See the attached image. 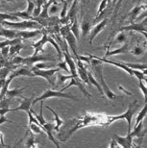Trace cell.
Wrapping results in <instances>:
<instances>
[{
	"instance_id": "1",
	"label": "cell",
	"mask_w": 147,
	"mask_h": 148,
	"mask_svg": "<svg viewBox=\"0 0 147 148\" xmlns=\"http://www.w3.org/2000/svg\"><path fill=\"white\" fill-rule=\"evenodd\" d=\"M79 60L80 61H85L87 63L90 64V66H92V71L95 74V79L97 80L100 87L102 88L104 94L108 97L110 100H114L117 97V95L114 92L111 91V90L109 88V86L106 84L104 75H103V63L100 62L97 59L93 58L92 55L89 56H79Z\"/></svg>"
},
{
	"instance_id": "2",
	"label": "cell",
	"mask_w": 147,
	"mask_h": 148,
	"mask_svg": "<svg viewBox=\"0 0 147 148\" xmlns=\"http://www.w3.org/2000/svg\"><path fill=\"white\" fill-rule=\"evenodd\" d=\"M139 105H137V101H135L134 103H130L128 107V110L123 114L119 115H105V126L111 125V123H113L114 121L119 120V119H124L127 121L128 124V131L127 134L131 132V124H132V119H133L134 115L136 114Z\"/></svg>"
},
{
	"instance_id": "3",
	"label": "cell",
	"mask_w": 147,
	"mask_h": 148,
	"mask_svg": "<svg viewBox=\"0 0 147 148\" xmlns=\"http://www.w3.org/2000/svg\"><path fill=\"white\" fill-rule=\"evenodd\" d=\"M93 58L97 59L100 62H102V63H106V64H113V66H116L117 67H119V69H121L122 70H124L125 72H127L129 75L131 76H135L137 77V79L139 80V81H146V73H143L142 71H139V70H135V69H132L130 67L126 66L124 63H116V62H113V61H110V60H107V59H103V58H100V57H97V56H93L92 55Z\"/></svg>"
},
{
	"instance_id": "4",
	"label": "cell",
	"mask_w": 147,
	"mask_h": 148,
	"mask_svg": "<svg viewBox=\"0 0 147 148\" xmlns=\"http://www.w3.org/2000/svg\"><path fill=\"white\" fill-rule=\"evenodd\" d=\"M2 24L9 26L13 30L18 31L28 30V29L42 28V26L39 22L34 21V20H22V21H9V20H5V21H2Z\"/></svg>"
},
{
	"instance_id": "5",
	"label": "cell",
	"mask_w": 147,
	"mask_h": 148,
	"mask_svg": "<svg viewBox=\"0 0 147 148\" xmlns=\"http://www.w3.org/2000/svg\"><path fill=\"white\" fill-rule=\"evenodd\" d=\"M49 98H67V99H72V100H79L77 97L72 95V94H69V93H64L63 91H60V90H53L51 88L49 90H46L44 92H43L42 95L39 96V97H36L33 101V105L36 104L37 102L39 101H45L46 99H49Z\"/></svg>"
},
{
	"instance_id": "6",
	"label": "cell",
	"mask_w": 147,
	"mask_h": 148,
	"mask_svg": "<svg viewBox=\"0 0 147 148\" xmlns=\"http://www.w3.org/2000/svg\"><path fill=\"white\" fill-rule=\"evenodd\" d=\"M60 69H39L36 67H31V71L33 73L34 76H39L42 77L45 80H47V82L51 86H55V82L57 81V78L55 77V74L59 72Z\"/></svg>"
},
{
	"instance_id": "7",
	"label": "cell",
	"mask_w": 147,
	"mask_h": 148,
	"mask_svg": "<svg viewBox=\"0 0 147 148\" xmlns=\"http://www.w3.org/2000/svg\"><path fill=\"white\" fill-rule=\"evenodd\" d=\"M134 138H135L134 136L131 133L127 134L126 137H120V136L116 134L113 136V140L116 141L117 145L121 146L122 148H131L132 144H133Z\"/></svg>"
},
{
	"instance_id": "8",
	"label": "cell",
	"mask_w": 147,
	"mask_h": 148,
	"mask_svg": "<svg viewBox=\"0 0 147 148\" xmlns=\"http://www.w3.org/2000/svg\"><path fill=\"white\" fill-rule=\"evenodd\" d=\"M19 97L22 99L21 101H20V105L17 108L10 109V112H16V111H23L25 112H28L29 111H30V109L32 108V105H33V101H34L35 97L34 96H32V97H23L21 95H20Z\"/></svg>"
},
{
	"instance_id": "9",
	"label": "cell",
	"mask_w": 147,
	"mask_h": 148,
	"mask_svg": "<svg viewBox=\"0 0 147 148\" xmlns=\"http://www.w3.org/2000/svg\"><path fill=\"white\" fill-rule=\"evenodd\" d=\"M120 31H137L139 33H142L143 36L146 38V19L143 20V23L139 24H131L129 26H124L120 29Z\"/></svg>"
},
{
	"instance_id": "10",
	"label": "cell",
	"mask_w": 147,
	"mask_h": 148,
	"mask_svg": "<svg viewBox=\"0 0 147 148\" xmlns=\"http://www.w3.org/2000/svg\"><path fill=\"white\" fill-rule=\"evenodd\" d=\"M107 23H108V19L107 18L102 19L97 25L94 26V27L92 29V32H90V44L93 42L94 38L97 37V35L100 33V32L104 30L105 27H106V25H107Z\"/></svg>"
},
{
	"instance_id": "11",
	"label": "cell",
	"mask_w": 147,
	"mask_h": 148,
	"mask_svg": "<svg viewBox=\"0 0 147 148\" xmlns=\"http://www.w3.org/2000/svg\"><path fill=\"white\" fill-rule=\"evenodd\" d=\"M49 38L50 37H48L47 34H46L45 32L43 31V35H42V40L32 44V47H33V48L35 49L34 55H39V52L42 51V47H43V45H44L46 42H48V41H49Z\"/></svg>"
},
{
	"instance_id": "12",
	"label": "cell",
	"mask_w": 147,
	"mask_h": 148,
	"mask_svg": "<svg viewBox=\"0 0 147 148\" xmlns=\"http://www.w3.org/2000/svg\"><path fill=\"white\" fill-rule=\"evenodd\" d=\"M130 51V44L129 43H123V45L119 48H117L116 50H113V51H108L106 53V57H109V56H113V55H117V54H125Z\"/></svg>"
},
{
	"instance_id": "13",
	"label": "cell",
	"mask_w": 147,
	"mask_h": 148,
	"mask_svg": "<svg viewBox=\"0 0 147 148\" xmlns=\"http://www.w3.org/2000/svg\"><path fill=\"white\" fill-rule=\"evenodd\" d=\"M17 33V38H31L38 36V35L42 34V31L40 30H36V31H16Z\"/></svg>"
},
{
	"instance_id": "14",
	"label": "cell",
	"mask_w": 147,
	"mask_h": 148,
	"mask_svg": "<svg viewBox=\"0 0 147 148\" xmlns=\"http://www.w3.org/2000/svg\"><path fill=\"white\" fill-rule=\"evenodd\" d=\"M48 109L49 111H51L52 112V114H54V119H55V123H54V132H59L60 131V128H61V126L63 125L64 121L62 119V118L59 116L58 114L54 110H52L51 108H49V107H46Z\"/></svg>"
},
{
	"instance_id": "15",
	"label": "cell",
	"mask_w": 147,
	"mask_h": 148,
	"mask_svg": "<svg viewBox=\"0 0 147 148\" xmlns=\"http://www.w3.org/2000/svg\"><path fill=\"white\" fill-rule=\"evenodd\" d=\"M88 78H89V83H90V85L95 86L96 88H97L98 91L100 92V94H101V96H102V97L104 96V95H105V94H104V91H103L102 88L100 87V85H99L98 81L95 79V77L92 75V72H90L89 70H88Z\"/></svg>"
},
{
	"instance_id": "16",
	"label": "cell",
	"mask_w": 147,
	"mask_h": 148,
	"mask_svg": "<svg viewBox=\"0 0 147 148\" xmlns=\"http://www.w3.org/2000/svg\"><path fill=\"white\" fill-rule=\"evenodd\" d=\"M69 29H70V32L73 34V36L75 37L76 40H79V38H80V37H79L80 36V27H79L78 21L76 18H74V20H73L71 27H70Z\"/></svg>"
},
{
	"instance_id": "17",
	"label": "cell",
	"mask_w": 147,
	"mask_h": 148,
	"mask_svg": "<svg viewBox=\"0 0 147 148\" xmlns=\"http://www.w3.org/2000/svg\"><path fill=\"white\" fill-rule=\"evenodd\" d=\"M23 90H25V88H14V90H8L7 92H6L5 97L12 99V98H14V97L20 96V93L22 92Z\"/></svg>"
},
{
	"instance_id": "18",
	"label": "cell",
	"mask_w": 147,
	"mask_h": 148,
	"mask_svg": "<svg viewBox=\"0 0 147 148\" xmlns=\"http://www.w3.org/2000/svg\"><path fill=\"white\" fill-rule=\"evenodd\" d=\"M147 104L145 103L144 104V106L142 107V111H140L139 112V114H137V118H136V123H135V125H134V128L136 126H137L139 124L142 122V121H143V119L145 118V116H146V110H147V106H146Z\"/></svg>"
},
{
	"instance_id": "19",
	"label": "cell",
	"mask_w": 147,
	"mask_h": 148,
	"mask_svg": "<svg viewBox=\"0 0 147 148\" xmlns=\"http://www.w3.org/2000/svg\"><path fill=\"white\" fill-rule=\"evenodd\" d=\"M28 126H29V130H30L33 134H44L45 135L44 131H43L42 128L40 125H37V124H35V123H31V124H28Z\"/></svg>"
},
{
	"instance_id": "20",
	"label": "cell",
	"mask_w": 147,
	"mask_h": 148,
	"mask_svg": "<svg viewBox=\"0 0 147 148\" xmlns=\"http://www.w3.org/2000/svg\"><path fill=\"white\" fill-rule=\"evenodd\" d=\"M23 48V45H21L20 43L16 44V45H12L10 46V50H9V55L10 56H16L17 53L20 51V49Z\"/></svg>"
},
{
	"instance_id": "21",
	"label": "cell",
	"mask_w": 147,
	"mask_h": 148,
	"mask_svg": "<svg viewBox=\"0 0 147 148\" xmlns=\"http://www.w3.org/2000/svg\"><path fill=\"white\" fill-rule=\"evenodd\" d=\"M5 20H11V21H17L18 20V17L12 16V14H2L0 13V21H5Z\"/></svg>"
},
{
	"instance_id": "22",
	"label": "cell",
	"mask_w": 147,
	"mask_h": 148,
	"mask_svg": "<svg viewBox=\"0 0 147 148\" xmlns=\"http://www.w3.org/2000/svg\"><path fill=\"white\" fill-rule=\"evenodd\" d=\"M56 78L58 80V84L57 86L63 84V83L66 82L67 80H70L72 78V75L70 74V75H63V74H57V76H56Z\"/></svg>"
},
{
	"instance_id": "23",
	"label": "cell",
	"mask_w": 147,
	"mask_h": 148,
	"mask_svg": "<svg viewBox=\"0 0 147 148\" xmlns=\"http://www.w3.org/2000/svg\"><path fill=\"white\" fill-rule=\"evenodd\" d=\"M146 6H137V7H135L133 9V11L130 13V16H131V20H134L135 18H136V16H137V14H139V12L142 11V9H145Z\"/></svg>"
},
{
	"instance_id": "24",
	"label": "cell",
	"mask_w": 147,
	"mask_h": 148,
	"mask_svg": "<svg viewBox=\"0 0 147 148\" xmlns=\"http://www.w3.org/2000/svg\"><path fill=\"white\" fill-rule=\"evenodd\" d=\"M81 30L82 35H83V37H85L90 31V23L88 21H84L81 25Z\"/></svg>"
},
{
	"instance_id": "25",
	"label": "cell",
	"mask_w": 147,
	"mask_h": 148,
	"mask_svg": "<svg viewBox=\"0 0 147 148\" xmlns=\"http://www.w3.org/2000/svg\"><path fill=\"white\" fill-rule=\"evenodd\" d=\"M143 52H144V51H143V49L139 45H136L133 49L131 50V53L133 55H135V56H140Z\"/></svg>"
},
{
	"instance_id": "26",
	"label": "cell",
	"mask_w": 147,
	"mask_h": 148,
	"mask_svg": "<svg viewBox=\"0 0 147 148\" xmlns=\"http://www.w3.org/2000/svg\"><path fill=\"white\" fill-rule=\"evenodd\" d=\"M126 40V36L124 33H122L121 31H120V33L117 35V36L114 37L113 38V41H117V42H123V41H125Z\"/></svg>"
},
{
	"instance_id": "27",
	"label": "cell",
	"mask_w": 147,
	"mask_h": 148,
	"mask_svg": "<svg viewBox=\"0 0 147 148\" xmlns=\"http://www.w3.org/2000/svg\"><path fill=\"white\" fill-rule=\"evenodd\" d=\"M26 147L27 148H38L37 143H35V140L33 137H30L29 140H27V143H26Z\"/></svg>"
},
{
	"instance_id": "28",
	"label": "cell",
	"mask_w": 147,
	"mask_h": 148,
	"mask_svg": "<svg viewBox=\"0 0 147 148\" xmlns=\"http://www.w3.org/2000/svg\"><path fill=\"white\" fill-rule=\"evenodd\" d=\"M139 88H140V90L142 91V94H143V97H144V99L146 100V90H147V88H146V85H145V83L143 82V81H139Z\"/></svg>"
},
{
	"instance_id": "29",
	"label": "cell",
	"mask_w": 147,
	"mask_h": 148,
	"mask_svg": "<svg viewBox=\"0 0 147 148\" xmlns=\"http://www.w3.org/2000/svg\"><path fill=\"white\" fill-rule=\"evenodd\" d=\"M67 7H68V4L66 2V1H64V7H63V10L61 11V14H60V16H61V18H64V17L66 16V14H67Z\"/></svg>"
},
{
	"instance_id": "30",
	"label": "cell",
	"mask_w": 147,
	"mask_h": 148,
	"mask_svg": "<svg viewBox=\"0 0 147 148\" xmlns=\"http://www.w3.org/2000/svg\"><path fill=\"white\" fill-rule=\"evenodd\" d=\"M34 67H36V69H46L47 66H46L44 63L40 62V63H36V64H35V66Z\"/></svg>"
},
{
	"instance_id": "31",
	"label": "cell",
	"mask_w": 147,
	"mask_h": 148,
	"mask_svg": "<svg viewBox=\"0 0 147 148\" xmlns=\"http://www.w3.org/2000/svg\"><path fill=\"white\" fill-rule=\"evenodd\" d=\"M2 50V52L0 53L3 57H6L8 54H9V50H10V46H6V47H3V48L1 49Z\"/></svg>"
},
{
	"instance_id": "32",
	"label": "cell",
	"mask_w": 147,
	"mask_h": 148,
	"mask_svg": "<svg viewBox=\"0 0 147 148\" xmlns=\"http://www.w3.org/2000/svg\"><path fill=\"white\" fill-rule=\"evenodd\" d=\"M3 137H4V135H3L2 132H0V144H1L2 146H7L6 144L4 143V140H3Z\"/></svg>"
},
{
	"instance_id": "33",
	"label": "cell",
	"mask_w": 147,
	"mask_h": 148,
	"mask_svg": "<svg viewBox=\"0 0 147 148\" xmlns=\"http://www.w3.org/2000/svg\"><path fill=\"white\" fill-rule=\"evenodd\" d=\"M118 88H120V90H122L123 91V92H125L126 94H128V95H131V92H129V91H127V90H124V88H123L122 87H121V86H118Z\"/></svg>"
},
{
	"instance_id": "34",
	"label": "cell",
	"mask_w": 147,
	"mask_h": 148,
	"mask_svg": "<svg viewBox=\"0 0 147 148\" xmlns=\"http://www.w3.org/2000/svg\"><path fill=\"white\" fill-rule=\"evenodd\" d=\"M116 141L111 140V144H110V147H109V148H116Z\"/></svg>"
},
{
	"instance_id": "35",
	"label": "cell",
	"mask_w": 147,
	"mask_h": 148,
	"mask_svg": "<svg viewBox=\"0 0 147 148\" xmlns=\"http://www.w3.org/2000/svg\"><path fill=\"white\" fill-rule=\"evenodd\" d=\"M74 1V0H66V2L67 4H72V2Z\"/></svg>"
},
{
	"instance_id": "36",
	"label": "cell",
	"mask_w": 147,
	"mask_h": 148,
	"mask_svg": "<svg viewBox=\"0 0 147 148\" xmlns=\"http://www.w3.org/2000/svg\"><path fill=\"white\" fill-rule=\"evenodd\" d=\"M5 1H6V2H14V0H5Z\"/></svg>"
},
{
	"instance_id": "37",
	"label": "cell",
	"mask_w": 147,
	"mask_h": 148,
	"mask_svg": "<svg viewBox=\"0 0 147 148\" xmlns=\"http://www.w3.org/2000/svg\"><path fill=\"white\" fill-rule=\"evenodd\" d=\"M26 1H27V3H29V2H33L34 0H26Z\"/></svg>"
},
{
	"instance_id": "38",
	"label": "cell",
	"mask_w": 147,
	"mask_h": 148,
	"mask_svg": "<svg viewBox=\"0 0 147 148\" xmlns=\"http://www.w3.org/2000/svg\"><path fill=\"white\" fill-rule=\"evenodd\" d=\"M116 148H122V147H121V146H119V145H116Z\"/></svg>"
},
{
	"instance_id": "39",
	"label": "cell",
	"mask_w": 147,
	"mask_h": 148,
	"mask_svg": "<svg viewBox=\"0 0 147 148\" xmlns=\"http://www.w3.org/2000/svg\"><path fill=\"white\" fill-rule=\"evenodd\" d=\"M111 0H108V2H109V3H111Z\"/></svg>"
},
{
	"instance_id": "40",
	"label": "cell",
	"mask_w": 147,
	"mask_h": 148,
	"mask_svg": "<svg viewBox=\"0 0 147 148\" xmlns=\"http://www.w3.org/2000/svg\"><path fill=\"white\" fill-rule=\"evenodd\" d=\"M7 148H11V147L10 146H7Z\"/></svg>"
},
{
	"instance_id": "41",
	"label": "cell",
	"mask_w": 147,
	"mask_h": 148,
	"mask_svg": "<svg viewBox=\"0 0 147 148\" xmlns=\"http://www.w3.org/2000/svg\"><path fill=\"white\" fill-rule=\"evenodd\" d=\"M0 56H1V54H0Z\"/></svg>"
}]
</instances>
